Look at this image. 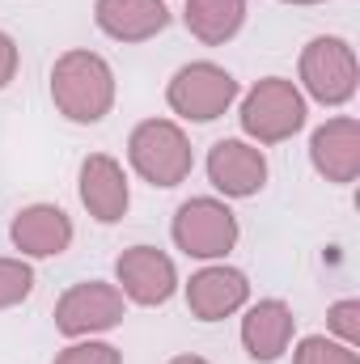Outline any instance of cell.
<instances>
[{
  "label": "cell",
  "instance_id": "cell-1",
  "mask_svg": "<svg viewBox=\"0 0 360 364\" xmlns=\"http://www.w3.org/2000/svg\"><path fill=\"white\" fill-rule=\"evenodd\" d=\"M51 102L68 123H102L115 110V68L90 47H73L51 68Z\"/></svg>",
  "mask_w": 360,
  "mask_h": 364
},
{
  "label": "cell",
  "instance_id": "cell-2",
  "mask_svg": "<svg viewBox=\"0 0 360 364\" xmlns=\"http://www.w3.org/2000/svg\"><path fill=\"white\" fill-rule=\"evenodd\" d=\"M127 161L149 186L170 191V186L191 178L195 149H191V136L174 119H144L127 136Z\"/></svg>",
  "mask_w": 360,
  "mask_h": 364
},
{
  "label": "cell",
  "instance_id": "cell-3",
  "mask_svg": "<svg viewBox=\"0 0 360 364\" xmlns=\"http://www.w3.org/2000/svg\"><path fill=\"white\" fill-rule=\"evenodd\" d=\"M305 114H309L305 110V93L297 90V81L263 77V81H255L246 90L238 123H242L250 144H284V140H292L305 127Z\"/></svg>",
  "mask_w": 360,
  "mask_h": 364
},
{
  "label": "cell",
  "instance_id": "cell-4",
  "mask_svg": "<svg viewBox=\"0 0 360 364\" xmlns=\"http://www.w3.org/2000/svg\"><path fill=\"white\" fill-rule=\"evenodd\" d=\"M170 237L186 259H199V263H225V255L238 246L242 229H238V216L225 199L216 195H195L186 199L179 212H174V225H170Z\"/></svg>",
  "mask_w": 360,
  "mask_h": 364
},
{
  "label": "cell",
  "instance_id": "cell-5",
  "mask_svg": "<svg viewBox=\"0 0 360 364\" xmlns=\"http://www.w3.org/2000/svg\"><path fill=\"white\" fill-rule=\"evenodd\" d=\"M297 77H301L297 90L305 93V97H314L318 106H348L360 85V64H356L352 43L335 38V34L309 38L305 51H301Z\"/></svg>",
  "mask_w": 360,
  "mask_h": 364
},
{
  "label": "cell",
  "instance_id": "cell-6",
  "mask_svg": "<svg viewBox=\"0 0 360 364\" xmlns=\"http://www.w3.org/2000/svg\"><path fill=\"white\" fill-rule=\"evenodd\" d=\"M238 77L212 60H191L166 85V102L170 110L186 119V123H216L233 102H238Z\"/></svg>",
  "mask_w": 360,
  "mask_h": 364
},
{
  "label": "cell",
  "instance_id": "cell-7",
  "mask_svg": "<svg viewBox=\"0 0 360 364\" xmlns=\"http://www.w3.org/2000/svg\"><path fill=\"white\" fill-rule=\"evenodd\" d=\"M127 314V301L106 279H81L55 301V331L64 339H93L102 331H115Z\"/></svg>",
  "mask_w": 360,
  "mask_h": 364
},
{
  "label": "cell",
  "instance_id": "cell-8",
  "mask_svg": "<svg viewBox=\"0 0 360 364\" xmlns=\"http://www.w3.org/2000/svg\"><path fill=\"white\" fill-rule=\"evenodd\" d=\"M115 288L123 292V301L153 309L179 292V267L157 246H132L115 259Z\"/></svg>",
  "mask_w": 360,
  "mask_h": 364
},
{
  "label": "cell",
  "instance_id": "cell-9",
  "mask_svg": "<svg viewBox=\"0 0 360 364\" xmlns=\"http://www.w3.org/2000/svg\"><path fill=\"white\" fill-rule=\"evenodd\" d=\"M250 305V279L229 263H208L186 279V309L199 322H225Z\"/></svg>",
  "mask_w": 360,
  "mask_h": 364
},
{
  "label": "cell",
  "instance_id": "cell-10",
  "mask_svg": "<svg viewBox=\"0 0 360 364\" xmlns=\"http://www.w3.org/2000/svg\"><path fill=\"white\" fill-rule=\"evenodd\" d=\"M208 182L225 195V199H250L268 186V157L259 144L250 140H216L208 149Z\"/></svg>",
  "mask_w": 360,
  "mask_h": 364
},
{
  "label": "cell",
  "instance_id": "cell-11",
  "mask_svg": "<svg viewBox=\"0 0 360 364\" xmlns=\"http://www.w3.org/2000/svg\"><path fill=\"white\" fill-rule=\"evenodd\" d=\"M77 191H81V203L97 225H119L132 208V182L123 174V166L110 157V153H90L81 161V174H77Z\"/></svg>",
  "mask_w": 360,
  "mask_h": 364
},
{
  "label": "cell",
  "instance_id": "cell-12",
  "mask_svg": "<svg viewBox=\"0 0 360 364\" xmlns=\"http://www.w3.org/2000/svg\"><path fill=\"white\" fill-rule=\"evenodd\" d=\"M73 216L55 203H30L9 225V242L21 250V259H60L73 246Z\"/></svg>",
  "mask_w": 360,
  "mask_h": 364
},
{
  "label": "cell",
  "instance_id": "cell-13",
  "mask_svg": "<svg viewBox=\"0 0 360 364\" xmlns=\"http://www.w3.org/2000/svg\"><path fill=\"white\" fill-rule=\"evenodd\" d=\"M309 166L335 186L360 178V123L352 114H335L309 136Z\"/></svg>",
  "mask_w": 360,
  "mask_h": 364
},
{
  "label": "cell",
  "instance_id": "cell-14",
  "mask_svg": "<svg viewBox=\"0 0 360 364\" xmlns=\"http://www.w3.org/2000/svg\"><path fill=\"white\" fill-rule=\"evenodd\" d=\"M292 335H297V318H292L288 301L263 296V301L246 305V314H242V348L255 364H275L292 348Z\"/></svg>",
  "mask_w": 360,
  "mask_h": 364
},
{
  "label": "cell",
  "instance_id": "cell-15",
  "mask_svg": "<svg viewBox=\"0 0 360 364\" xmlns=\"http://www.w3.org/2000/svg\"><path fill=\"white\" fill-rule=\"evenodd\" d=\"M93 21L115 43H149L170 26L166 0H93Z\"/></svg>",
  "mask_w": 360,
  "mask_h": 364
},
{
  "label": "cell",
  "instance_id": "cell-16",
  "mask_svg": "<svg viewBox=\"0 0 360 364\" xmlns=\"http://www.w3.org/2000/svg\"><path fill=\"white\" fill-rule=\"evenodd\" d=\"M182 21L203 47H225L246 26V0H186Z\"/></svg>",
  "mask_w": 360,
  "mask_h": 364
},
{
  "label": "cell",
  "instance_id": "cell-17",
  "mask_svg": "<svg viewBox=\"0 0 360 364\" xmlns=\"http://www.w3.org/2000/svg\"><path fill=\"white\" fill-rule=\"evenodd\" d=\"M292 364H360V352L331 335H305L292 348Z\"/></svg>",
  "mask_w": 360,
  "mask_h": 364
},
{
  "label": "cell",
  "instance_id": "cell-18",
  "mask_svg": "<svg viewBox=\"0 0 360 364\" xmlns=\"http://www.w3.org/2000/svg\"><path fill=\"white\" fill-rule=\"evenodd\" d=\"M34 292V267L26 259H4L0 255V309L21 305Z\"/></svg>",
  "mask_w": 360,
  "mask_h": 364
},
{
  "label": "cell",
  "instance_id": "cell-19",
  "mask_svg": "<svg viewBox=\"0 0 360 364\" xmlns=\"http://www.w3.org/2000/svg\"><path fill=\"white\" fill-rule=\"evenodd\" d=\"M51 364H123V352L102 339H73Z\"/></svg>",
  "mask_w": 360,
  "mask_h": 364
},
{
  "label": "cell",
  "instance_id": "cell-20",
  "mask_svg": "<svg viewBox=\"0 0 360 364\" xmlns=\"http://www.w3.org/2000/svg\"><path fill=\"white\" fill-rule=\"evenodd\" d=\"M327 331H331V339H339V343L356 348V343H360V301H356V296L335 301V305L327 309Z\"/></svg>",
  "mask_w": 360,
  "mask_h": 364
},
{
  "label": "cell",
  "instance_id": "cell-21",
  "mask_svg": "<svg viewBox=\"0 0 360 364\" xmlns=\"http://www.w3.org/2000/svg\"><path fill=\"white\" fill-rule=\"evenodd\" d=\"M17 64H21V51H17L13 34H4V30H0V90H9V85H13Z\"/></svg>",
  "mask_w": 360,
  "mask_h": 364
},
{
  "label": "cell",
  "instance_id": "cell-22",
  "mask_svg": "<svg viewBox=\"0 0 360 364\" xmlns=\"http://www.w3.org/2000/svg\"><path fill=\"white\" fill-rule=\"evenodd\" d=\"M166 364H212V360H203V356H191V352H186V356H174V360H166Z\"/></svg>",
  "mask_w": 360,
  "mask_h": 364
},
{
  "label": "cell",
  "instance_id": "cell-23",
  "mask_svg": "<svg viewBox=\"0 0 360 364\" xmlns=\"http://www.w3.org/2000/svg\"><path fill=\"white\" fill-rule=\"evenodd\" d=\"M280 4H322V0H280Z\"/></svg>",
  "mask_w": 360,
  "mask_h": 364
}]
</instances>
